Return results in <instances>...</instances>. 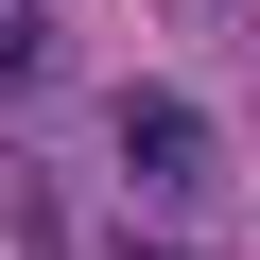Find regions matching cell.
<instances>
[{
	"label": "cell",
	"mask_w": 260,
	"mask_h": 260,
	"mask_svg": "<svg viewBox=\"0 0 260 260\" xmlns=\"http://www.w3.org/2000/svg\"><path fill=\"white\" fill-rule=\"evenodd\" d=\"M104 139H121V191H139V208H208V174H225V121L191 87H121Z\"/></svg>",
	"instance_id": "6da1fadb"
}]
</instances>
